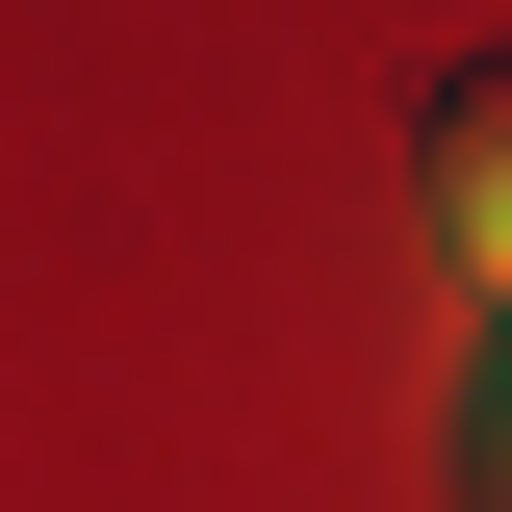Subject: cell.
<instances>
[{
  "instance_id": "obj_1",
  "label": "cell",
  "mask_w": 512,
  "mask_h": 512,
  "mask_svg": "<svg viewBox=\"0 0 512 512\" xmlns=\"http://www.w3.org/2000/svg\"><path fill=\"white\" fill-rule=\"evenodd\" d=\"M436 256L512 308V77H461V103H436Z\"/></svg>"
},
{
  "instance_id": "obj_2",
  "label": "cell",
  "mask_w": 512,
  "mask_h": 512,
  "mask_svg": "<svg viewBox=\"0 0 512 512\" xmlns=\"http://www.w3.org/2000/svg\"><path fill=\"white\" fill-rule=\"evenodd\" d=\"M487 512H512V410H487Z\"/></svg>"
}]
</instances>
